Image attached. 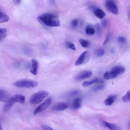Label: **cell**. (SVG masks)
<instances>
[{
  "instance_id": "obj_14",
  "label": "cell",
  "mask_w": 130,
  "mask_h": 130,
  "mask_svg": "<svg viewBox=\"0 0 130 130\" xmlns=\"http://www.w3.org/2000/svg\"><path fill=\"white\" fill-rule=\"evenodd\" d=\"M38 62L34 59L31 60V67L30 72L34 75H36L38 73Z\"/></svg>"
},
{
  "instance_id": "obj_21",
  "label": "cell",
  "mask_w": 130,
  "mask_h": 130,
  "mask_svg": "<svg viewBox=\"0 0 130 130\" xmlns=\"http://www.w3.org/2000/svg\"><path fill=\"white\" fill-rule=\"evenodd\" d=\"M85 32L86 34L88 35H92L95 32V30L90 25H88L86 28Z\"/></svg>"
},
{
  "instance_id": "obj_8",
  "label": "cell",
  "mask_w": 130,
  "mask_h": 130,
  "mask_svg": "<svg viewBox=\"0 0 130 130\" xmlns=\"http://www.w3.org/2000/svg\"><path fill=\"white\" fill-rule=\"evenodd\" d=\"M10 98L7 92L4 89H0V101L7 103Z\"/></svg>"
},
{
  "instance_id": "obj_16",
  "label": "cell",
  "mask_w": 130,
  "mask_h": 130,
  "mask_svg": "<svg viewBox=\"0 0 130 130\" xmlns=\"http://www.w3.org/2000/svg\"><path fill=\"white\" fill-rule=\"evenodd\" d=\"M116 99V96L114 95H110L108 96V98L104 101V104L106 106L111 105Z\"/></svg>"
},
{
  "instance_id": "obj_19",
  "label": "cell",
  "mask_w": 130,
  "mask_h": 130,
  "mask_svg": "<svg viewBox=\"0 0 130 130\" xmlns=\"http://www.w3.org/2000/svg\"><path fill=\"white\" fill-rule=\"evenodd\" d=\"M117 76L110 71L106 72L103 75L104 78L106 80H109L113 79Z\"/></svg>"
},
{
  "instance_id": "obj_5",
  "label": "cell",
  "mask_w": 130,
  "mask_h": 130,
  "mask_svg": "<svg viewBox=\"0 0 130 130\" xmlns=\"http://www.w3.org/2000/svg\"><path fill=\"white\" fill-rule=\"evenodd\" d=\"M105 6L106 9L115 14L118 13V9L115 2L113 0H107L105 2Z\"/></svg>"
},
{
  "instance_id": "obj_27",
  "label": "cell",
  "mask_w": 130,
  "mask_h": 130,
  "mask_svg": "<svg viewBox=\"0 0 130 130\" xmlns=\"http://www.w3.org/2000/svg\"><path fill=\"white\" fill-rule=\"evenodd\" d=\"M105 85H100L93 87L92 88V91H98L102 90L104 88Z\"/></svg>"
},
{
  "instance_id": "obj_26",
  "label": "cell",
  "mask_w": 130,
  "mask_h": 130,
  "mask_svg": "<svg viewBox=\"0 0 130 130\" xmlns=\"http://www.w3.org/2000/svg\"><path fill=\"white\" fill-rule=\"evenodd\" d=\"M79 91L77 90H74L71 91L67 94V96L68 97H72L78 95Z\"/></svg>"
},
{
  "instance_id": "obj_4",
  "label": "cell",
  "mask_w": 130,
  "mask_h": 130,
  "mask_svg": "<svg viewBox=\"0 0 130 130\" xmlns=\"http://www.w3.org/2000/svg\"><path fill=\"white\" fill-rule=\"evenodd\" d=\"M52 102V98H49L46 99L41 104L35 109L34 114L36 115L45 109L51 104Z\"/></svg>"
},
{
  "instance_id": "obj_31",
  "label": "cell",
  "mask_w": 130,
  "mask_h": 130,
  "mask_svg": "<svg viewBox=\"0 0 130 130\" xmlns=\"http://www.w3.org/2000/svg\"><path fill=\"white\" fill-rule=\"evenodd\" d=\"M104 51L103 49H100L98 51L97 55L98 56H101L104 55Z\"/></svg>"
},
{
  "instance_id": "obj_33",
  "label": "cell",
  "mask_w": 130,
  "mask_h": 130,
  "mask_svg": "<svg viewBox=\"0 0 130 130\" xmlns=\"http://www.w3.org/2000/svg\"><path fill=\"white\" fill-rule=\"evenodd\" d=\"M110 37V34L108 33L103 43V45H105L108 42L109 39Z\"/></svg>"
},
{
  "instance_id": "obj_3",
  "label": "cell",
  "mask_w": 130,
  "mask_h": 130,
  "mask_svg": "<svg viewBox=\"0 0 130 130\" xmlns=\"http://www.w3.org/2000/svg\"><path fill=\"white\" fill-rule=\"evenodd\" d=\"M38 84L36 81L27 79L18 80L13 83L14 86L19 88H33L36 87Z\"/></svg>"
},
{
  "instance_id": "obj_2",
  "label": "cell",
  "mask_w": 130,
  "mask_h": 130,
  "mask_svg": "<svg viewBox=\"0 0 130 130\" xmlns=\"http://www.w3.org/2000/svg\"><path fill=\"white\" fill-rule=\"evenodd\" d=\"M49 94L47 91L42 90L33 94L30 98V103L33 104H37L42 102Z\"/></svg>"
},
{
  "instance_id": "obj_18",
  "label": "cell",
  "mask_w": 130,
  "mask_h": 130,
  "mask_svg": "<svg viewBox=\"0 0 130 130\" xmlns=\"http://www.w3.org/2000/svg\"><path fill=\"white\" fill-rule=\"evenodd\" d=\"M16 102L21 104L24 103L25 101V97L22 95L17 94L13 96Z\"/></svg>"
},
{
  "instance_id": "obj_9",
  "label": "cell",
  "mask_w": 130,
  "mask_h": 130,
  "mask_svg": "<svg viewBox=\"0 0 130 130\" xmlns=\"http://www.w3.org/2000/svg\"><path fill=\"white\" fill-rule=\"evenodd\" d=\"M92 73L90 71H85L77 75L75 77L77 80H82L91 77Z\"/></svg>"
},
{
  "instance_id": "obj_34",
  "label": "cell",
  "mask_w": 130,
  "mask_h": 130,
  "mask_svg": "<svg viewBox=\"0 0 130 130\" xmlns=\"http://www.w3.org/2000/svg\"><path fill=\"white\" fill-rule=\"evenodd\" d=\"M42 127L44 130H54L52 128L48 126H43Z\"/></svg>"
},
{
  "instance_id": "obj_28",
  "label": "cell",
  "mask_w": 130,
  "mask_h": 130,
  "mask_svg": "<svg viewBox=\"0 0 130 130\" xmlns=\"http://www.w3.org/2000/svg\"><path fill=\"white\" fill-rule=\"evenodd\" d=\"M66 45L67 47L68 48L73 50H75L76 48L74 44L70 42H68L67 43Z\"/></svg>"
},
{
  "instance_id": "obj_37",
  "label": "cell",
  "mask_w": 130,
  "mask_h": 130,
  "mask_svg": "<svg viewBox=\"0 0 130 130\" xmlns=\"http://www.w3.org/2000/svg\"><path fill=\"white\" fill-rule=\"evenodd\" d=\"M0 130H3L2 128L0 125Z\"/></svg>"
},
{
  "instance_id": "obj_35",
  "label": "cell",
  "mask_w": 130,
  "mask_h": 130,
  "mask_svg": "<svg viewBox=\"0 0 130 130\" xmlns=\"http://www.w3.org/2000/svg\"><path fill=\"white\" fill-rule=\"evenodd\" d=\"M110 52L112 54H114L115 53V51L114 49H111L110 50Z\"/></svg>"
},
{
  "instance_id": "obj_10",
  "label": "cell",
  "mask_w": 130,
  "mask_h": 130,
  "mask_svg": "<svg viewBox=\"0 0 130 130\" xmlns=\"http://www.w3.org/2000/svg\"><path fill=\"white\" fill-rule=\"evenodd\" d=\"M125 70V68L123 66L117 65L113 67L110 71L118 76L120 74L124 73Z\"/></svg>"
},
{
  "instance_id": "obj_29",
  "label": "cell",
  "mask_w": 130,
  "mask_h": 130,
  "mask_svg": "<svg viewBox=\"0 0 130 130\" xmlns=\"http://www.w3.org/2000/svg\"><path fill=\"white\" fill-rule=\"evenodd\" d=\"M78 24V21L77 19H73L71 23L72 26L73 28L77 27Z\"/></svg>"
},
{
  "instance_id": "obj_36",
  "label": "cell",
  "mask_w": 130,
  "mask_h": 130,
  "mask_svg": "<svg viewBox=\"0 0 130 130\" xmlns=\"http://www.w3.org/2000/svg\"><path fill=\"white\" fill-rule=\"evenodd\" d=\"M16 1V3H19L20 2V0H17V1Z\"/></svg>"
},
{
  "instance_id": "obj_1",
  "label": "cell",
  "mask_w": 130,
  "mask_h": 130,
  "mask_svg": "<svg viewBox=\"0 0 130 130\" xmlns=\"http://www.w3.org/2000/svg\"><path fill=\"white\" fill-rule=\"evenodd\" d=\"M37 20L40 23L45 26L57 27L60 25V22L57 16L52 14H44L39 16Z\"/></svg>"
},
{
  "instance_id": "obj_17",
  "label": "cell",
  "mask_w": 130,
  "mask_h": 130,
  "mask_svg": "<svg viewBox=\"0 0 130 130\" xmlns=\"http://www.w3.org/2000/svg\"><path fill=\"white\" fill-rule=\"evenodd\" d=\"M102 80L98 78H95L90 81H85L82 84V85L84 87L90 86L92 84L95 83L102 82Z\"/></svg>"
},
{
  "instance_id": "obj_22",
  "label": "cell",
  "mask_w": 130,
  "mask_h": 130,
  "mask_svg": "<svg viewBox=\"0 0 130 130\" xmlns=\"http://www.w3.org/2000/svg\"><path fill=\"white\" fill-rule=\"evenodd\" d=\"M79 41L80 44L83 47L88 48L91 45L90 42L88 40L81 39L79 40Z\"/></svg>"
},
{
  "instance_id": "obj_30",
  "label": "cell",
  "mask_w": 130,
  "mask_h": 130,
  "mask_svg": "<svg viewBox=\"0 0 130 130\" xmlns=\"http://www.w3.org/2000/svg\"><path fill=\"white\" fill-rule=\"evenodd\" d=\"M117 40L119 43L122 44L125 43L126 41V39L122 36L119 37L117 38Z\"/></svg>"
},
{
  "instance_id": "obj_12",
  "label": "cell",
  "mask_w": 130,
  "mask_h": 130,
  "mask_svg": "<svg viewBox=\"0 0 130 130\" xmlns=\"http://www.w3.org/2000/svg\"><path fill=\"white\" fill-rule=\"evenodd\" d=\"M15 102H16L13 96L11 97L4 106L3 108V111L5 112L8 111Z\"/></svg>"
},
{
  "instance_id": "obj_13",
  "label": "cell",
  "mask_w": 130,
  "mask_h": 130,
  "mask_svg": "<svg viewBox=\"0 0 130 130\" xmlns=\"http://www.w3.org/2000/svg\"><path fill=\"white\" fill-rule=\"evenodd\" d=\"M88 52L85 51L83 52L75 61V64L76 66L80 65L85 61Z\"/></svg>"
},
{
  "instance_id": "obj_7",
  "label": "cell",
  "mask_w": 130,
  "mask_h": 130,
  "mask_svg": "<svg viewBox=\"0 0 130 130\" xmlns=\"http://www.w3.org/2000/svg\"><path fill=\"white\" fill-rule=\"evenodd\" d=\"M67 104L63 102H60L56 103L51 107V109L54 111H61L67 108Z\"/></svg>"
},
{
  "instance_id": "obj_32",
  "label": "cell",
  "mask_w": 130,
  "mask_h": 130,
  "mask_svg": "<svg viewBox=\"0 0 130 130\" xmlns=\"http://www.w3.org/2000/svg\"><path fill=\"white\" fill-rule=\"evenodd\" d=\"M101 24L102 27L104 28H105L107 26V21L105 18L102 19L101 21Z\"/></svg>"
},
{
  "instance_id": "obj_6",
  "label": "cell",
  "mask_w": 130,
  "mask_h": 130,
  "mask_svg": "<svg viewBox=\"0 0 130 130\" xmlns=\"http://www.w3.org/2000/svg\"><path fill=\"white\" fill-rule=\"evenodd\" d=\"M103 125L110 130H122L121 127L116 124L109 123L102 120L101 121Z\"/></svg>"
},
{
  "instance_id": "obj_15",
  "label": "cell",
  "mask_w": 130,
  "mask_h": 130,
  "mask_svg": "<svg viewBox=\"0 0 130 130\" xmlns=\"http://www.w3.org/2000/svg\"><path fill=\"white\" fill-rule=\"evenodd\" d=\"M95 15L100 19H103L105 16L106 14L103 10L99 8H96L93 11Z\"/></svg>"
},
{
  "instance_id": "obj_11",
  "label": "cell",
  "mask_w": 130,
  "mask_h": 130,
  "mask_svg": "<svg viewBox=\"0 0 130 130\" xmlns=\"http://www.w3.org/2000/svg\"><path fill=\"white\" fill-rule=\"evenodd\" d=\"M9 19V17L4 8L0 6V23L7 22Z\"/></svg>"
},
{
  "instance_id": "obj_23",
  "label": "cell",
  "mask_w": 130,
  "mask_h": 130,
  "mask_svg": "<svg viewBox=\"0 0 130 130\" xmlns=\"http://www.w3.org/2000/svg\"><path fill=\"white\" fill-rule=\"evenodd\" d=\"M94 27L95 29L97 36L100 37L102 34V30L100 25L98 23H97L95 25Z\"/></svg>"
},
{
  "instance_id": "obj_20",
  "label": "cell",
  "mask_w": 130,
  "mask_h": 130,
  "mask_svg": "<svg viewBox=\"0 0 130 130\" xmlns=\"http://www.w3.org/2000/svg\"><path fill=\"white\" fill-rule=\"evenodd\" d=\"M81 100L79 98H75L74 100L73 104L72 107L73 108L75 109L79 108L81 105Z\"/></svg>"
},
{
  "instance_id": "obj_25",
  "label": "cell",
  "mask_w": 130,
  "mask_h": 130,
  "mask_svg": "<svg viewBox=\"0 0 130 130\" xmlns=\"http://www.w3.org/2000/svg\"><path fill=\"white\" fill-rule=\"evenodd\" d=\"M7 34V29L5 28H0V40L4 39Z\"/></svg>"
},
{
  "instance_id": "obj_24",
  "label": "cell",
  "mask_w": 130,
  "mask_h": 130,
  "mask_svg": "<svg viewBox=\"0 0 130 130\" xmlns=\"http://www.w3.org/2000/svg\"><path fill=\"white\" fill-rule=\"evenodd\" d=\"M130 91L129 90L127 91L126 94L123 96L122 98V101L125 103H129Z\"/></svg>"
}]
</instances>
